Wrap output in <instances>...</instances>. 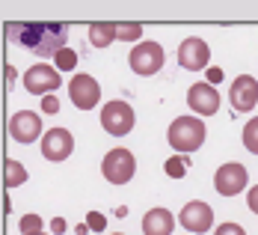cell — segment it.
<instances>
[{"instance_id":"cell-25","label":"cell","mask_w":258,"mask_h":235,"mask_svg":"<svg viewBox=\"0 0 258 235\" xmlns=\"http://www.w3.org/2000/svg\"><path fill=\"white\" fill-rule=\"evenodd\" d=\"M246 206H249V211H255L258 214V184L255 187H249V194H246Z\"/></svg>"},{"instance_id":"cell-24","label":"cell","mask_w":258,"mask_h":235,"mask_svg":"<svg viewBox=\"0 0 258 235\" xmlns=\"http://www.w3.org/2000/svg\"><path fill=\"white\" fill-rule=\"evenodd\" d=\"M42 110H45V113H56V110H59L56 96H45V99H42Z\"/></svg>"},{"instance_id":"cell-14","label":"cell","mask_w":258,"mask_h":235,"mask_svg":"<svg viewBox=\"0 0 258 235\" xmlns=\"http://www.w3.org/2000/svg\"><path fill=\"white\" fill-rule=\"evenodd\" d=\"M229 99H232V107H234V110H240V113H249V110L258 105V80L252 78V75H240V78H234Z\"/></svg>"},{"instance_id":"cell-12","label":"cell","mask_w":258,"mask_h":235,"mask_svg":"<svg viewBox=\"0 0 258 235\" xmlns=\"http://www.w3.org/2000/svg\"><path fill=\"white\" fill-rule=\"evenodd\" d=\"M181 226H184L187 232H196V235L208 232V229L214 226V211H211V206L202 203V200L187 203V206L181 209Z\"/></svg>"},{"instance_id":"cell-4","label":"cell","mask_w":258,"mask_h":235,"mask_svg":"<svg viewBox=\"0 0 258 235\" xmlns=\"http://www.w3.org/2000/svg\"><path fill=\"white\" fill-rule=\"evenodd\" d=\"M128 63L137 75L152 78V75H157V72L163 69V48H160L157 42H152V39H149V42H140V45H134Z\"/></svg>"},{"instance_id":"cell-16","label":"cell","mask_w":258,"mask_h":235,"mask_svg":"<svg viewBox=\"0 0 258 235\" xmlns=\"http://www.w3.org/2000/svg\"><path fill=\"white\" fill-rule=\"evenodd\" d=\"M116 30H119V24H113V21H98L89 27V42L95 48H107L116 42Z\"/></svg>"},{"instance_id":"cell-26","label":"cell","mask_w":258,"mask_h":235,"mask_svg":"<svg viewBox=\"0 0 258 235\" xmlns=\"http://www.w3.org/2000/svg\"><path fill=\"white\" fill-rule=\"evenodd\" d=\"M217 80H223V69H208V83L214 86Z\"/></svg>"},{"instance_id":"cell-2","label":"cell","mask_w":258,"mask_h":235,"mask_svg":"<svg viewBox=\"0 0 258 235\" xmlns=\"http://www.w3.org/2000/svg\"><path fill=\"white\" fill-rule=\"evenodd\" d=\"M205 122L199 119V116H178L172 125H169V131H166V140H169V146L172 149H178V152H196L202 143H205Z\"/></svg>"},{"instance_id":"cell-18","label":"cell","mask_w":258,"mask_h":235,"mask_svg":"<svg viewBox=\"0 0 258 235\" xmlns=\"http://www.w3.org/2000/svg\"><path fill=\"white\" fill-rule=\"evenodd\" d=\"M243 146L258 155V116H252L249 122H246V128H243Z\"/></svg>"},{"instance_id":"cell-13","label":"cell","mask_w":258,"mask_h":235,"mask_svg":"<svg viewBox=\"0 0 258 235\" xmlns=\"http://www.w3.org/2000/svg\"><path fill=\"white\" fill-rule=\"evenodd\" d=\"M75 152V137L69 128H51L42 137V155L48 161H66Z\"/></svg>"},{"instance_id":"cell-8","label":"cell","mask_w":258,"mask_h":235,"mask_svg":"<svg viewBox=\"0 0 258 235\" xmlns=\"http://www.w3.org/2000/svg\"><path fill=\"white\" fill-rule=\"evenodd\" d=\"M69 96H72V105L80 110H92L101 99V86L92 75H75L69 83Z\"/></svg>"},{"instance_id":"cell-11","label":"cell","mask_w":258,"mask_h":235,"mask_svg":"<svg viewBox=\"0 0 258 235\" xmlns=\"http://www.w3.org/2000/svg\"><path fill=\"white\" fill-rule=\"evenodd\" d=\"M187 105L196 116H214L220 110V92L211 83H193L187 89Z\"/></svg>"},{"instance_id":"cell-7","label":"cell","mask_w":258,"mask_h":235,"mask_svg":"<svg viewBox=\"0 0 258 235\" xmlns=\"http://www.w3.org/2000/svg\"><path fill=\"white\" fill-rule=\"evenodd\" d=\"M246 179H249L246 176V167L237 164V161H229V164H223L214 173V191L220 197H234V194H240L246 187Z\"/></svg>"},{"instance_id":"cell-3","label":"cell","mask_w":258,"mask_h":235,"mask_svg":"<svg viewBox=\"0 0 258 235\" xmlns=\"http://www.w3.org/2000/svg\"><path fill=\"white\" fill-rule=\"evenodd\" d=\"M101 173L110 184H128L137 173V158L128 149H110L101 161Z\"/></svg>"},{"instance_id":"cell-27","label":"cell","mask_w":258,"mask_h":235,"mask_svg":"<svg viewBox=\"0 0 258 235\" xmlns=\"http://www.w3.org/2000/svg\"><path fill=\"white\" fill-rule=\"evenodd\" d=\"M89 226L92 229H104V217L101 214H89Z\"/></svg>"},{"instance_id":"cell-17","label":"cell","mask_w":258,"mask_h":235,"mask_svg":"<svg viewBox=\"0 0 258 235\" xmlns=\"http://www.w3.org/2000/svg\"><path fill=\"white\" fill-rule=\"evenodd\" d=\"M27 182V170L21 161H15V158H6V191H12V187H18V184Z\"/></svg>"},{"instance_id":"cell-10","label":"cell","mask_w":258,"mask_h":235,"mask_svg":"<svg viewBox=\"0 0 258 235\" xmlns=\"http://www.w3.org/2000/svg\"><path fill=\"white\" fill-rule=\"evenodd\" d=\"M39 134H42V116H36L33 110L12 113V119H9V137L15 143H33V140H39Z\"/></svg>"},{"instance_id":"cell-19","label":"cell","mask_w":258,"mask_h":235,"mask_svg":"<svg viewBox=\"0 0 258 235\" xmlns=\"http://www.w3.org/2000/svg\"><path fill=\"white\" fill-rule=\"evenodd\" d=\"M53 63H56V69H59V72H69V69H75V66H78V54L72 51V48H62V51L53 57Z\"/></svg>"},{"instance_id":"cell-5","label":"cell","mask_w":258,"mask_h":235,"mask_svg":"<svg viewBox=\"0 0 258 235\" xmlns=\"http://www.w3.org/2000/svg\"><path fill=\"white\" fill-rule=\"evenodd\" d=\"M101 128L113 137H125L134 128V107L128 102H107L101 107Z\"/></svg>"},{"instance_id":"cell-30","label":"cell","mask_w":258,"mask_h":235,"mask_svg":"<svg viewBox=\"0 0 258 235\" xmlns=\"http://www.w3.org/2000/svg\"><path fill=\"white\" fill-rule=\"evenodd\" d=\"M116 235H122V232H116Z\"/></svg>"},{"instance_id":"cell-22","label":"cell","mask_w":258,"mask_h":235,"mask_svg":"<svg viewBox=\"0 0 258 235\" xmlns=\"http://www.w3.org/2000/svg\"><path fill=\"white\" fill-rule=\"evenodd\" d=\"M184 164H187L184 158H169V161H166V173H169L172 179H181V176L187 173V167H184Z\"/></svg>"},{"instance_id":"cell-9","label":"cell","mask_w":258,"mask_h":235,"mask_svg":"<svg viewBox=\"0 0 258 235\" xmlns=\"http://www.w3.org/2000/svg\"><path fill=\"white\" fill-rule=\"evenodd\" d=\"M178 63H181V69H187V72L208 69V63H211V48H208L199 36H187L178 48Z\"/></svg>"},{"instance_id":"cell-1","label":"cell","mask_w":258,"mask_h":235,"mask_svg":"<svg viewBox=\"0 0 258 235\" xmlns=\"http://www.w3.org/2000/svg\"><path fill=\"white\" fill-rule=\"evenodd\" d=\"M6 39L12 45H21L36 57H56L62 48H69V24H27V21H9L6 24Z\"/></svg>"},{"instance_id":"cell-20","label":"cell","mask_w":258,"mask_h":235,"mask_svg":"<svg viewBox=\"0 0 258 235\" xmlns=\"http://www.w3.org/2000/svg\"><path fill=\"white\" fill-rule=\"evenodd\" d=\"M143 36V24H119L116 30V39H122V42H137Z\"/></svg>"},{"instance_id":"cell-28","label":"cell","mask_w":258,"mask_h":235,"mask_svg":"<svg viewBox=\"0 0 258 235\" xmlns=\"http://www.w3.org/2000/svg\"><path fill=\"white\" fill-rule=\"evenodd\" d=\"M66 229V220H53V232H62Z\"/></svg>"},{"instance_id":"cell-23","label":"cell","mask_w":258,"mask_h":235,"mask_svg":"<svg viewBox=\"0 0 258 235\" xmlns=\"http://www.w3.org/2000/svg\"><path fill=\"white\" fill-rule=\"evenodd\" d=\"M214 235H246V229H243V226H237V223H220Z\"/></svg>"},{"instance_id":"cell-6","label":"cell","mask_w":258,"mask_h":235,"mask_svg":"<svg viewBox=\"0 0 258 235\" xmlns=\"http://www.w3.org/2000/svg\"><path fill=\"white\" fill-rule=\"evenodd\" d=\"M59 69H51V66H33V69H27L24 72V89L30 96H51L59 89Z\"/></svg>"},{"instance_id":"cell-21","label":"cell","mask_w":258,"mask_h":235,"mask_svg":"<svg viewBox=\"0 0 258 235\" xmlns=\"http://www.w3.org/2000/svg\"><path fill=\"white\" fill-rule=\"evenodd\" d=\"M18 226H21V232H24V235L42 232V217H39V214H24Z\"/></svg>"},{"instance_id":"cell-15","label":"cell","mask_w":258,"mask_h":235,"mask_svg":"<svg viewBox=\"0 0 258 235\" xmlns=\"http://www.w3.org/2000/svg\"><path fill=\"white\" fill-rule=\"evenodd\" d=\"M172 226H175L172 211L166 209H152L143 217V232L146 235H172Z\"/></svg>"},{"instance_id":"cell-29","label":"cell","mask_w":258,"mask_h":235,"mask_svg":"<svg viewBox=\"0 0 258 235\" xmlns=\"http://www.w3.org/2000/svg\"><path fill=\"white\" fill-rule=\"evenodd\" d=\"M33 235H45V232H33Z\"/></svg>"}]
</instances>
